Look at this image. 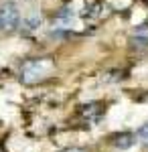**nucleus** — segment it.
Listing matches in <instances>:
<instances>
[{
    "instance_id": "obj_1",
    "label": "nucleus",
    "mask_w": 148,
    "mask_h": 152,
    "mask_svg": "<svg viewBox=\"0 0 148 152\" xmlns=\"http://www.w3.org/2000/svg\"><path fill=\"white\" fill-rule=\"evenodd\" d=\"M51 69H53V61L49 57L31 59V61L24 63L23 69H21V79L24 83H37V81H41Z\"/></svg>"
},
{
    "instance_id": "obj_2",
    "label": "nucleus",
    "mask_w": 148,
    "mask_h": 152,
    "mask_svg": "<svg viewBox=\"0 0 148 152\" xmlns=\"http://www.w3.org/2000/svg\"><path fill=\"white\" fill-rule=\"evenodd\" d=\"M21 10L18 4L14 0H4L0 4V31L2 33H10L14 28L21 26Z\"/></svg>"
},
{
    "instance_id": "obj_3",
    "label": "nucleus",
    "mask_w": 148,
    "mask_h": 152,
    "mask_svg": "<svg viewBox=\"0 0 148 152\" xmlns=\"http://www.w3.org/2000/svg\"><path fill=\"white\" fill-rule=\"evenodd\" d=\"M79 116L83 120H87V122H97L100 118L103 116V105L102 104H85L79 107Z\"/></svg>"
},
{
    "instance_id": "obj_4",
    "label": "nucleus",
    "mask_w": 148,
    "mask_h": 152,
    "mask_svg": "<svg viewBox=\"0 0 148 152\" xmlns=\"http://www.w3.org/2000/svg\"><path fill=\"white\" fill-rule=\"evenodd\" d=\"M112 144H114L116 148H130V146H134L136 144V134H132V132H118L112 136Z\"/></svg>"
},
{
    "instance_id": "obj_5",
    "label": "nucleus",
    "mask_w": 148,
    "mask_h": 152,
    "mask_svg": "<svg viewBox=\"0 0 148 152\" xmlns=\"http://www.w3.org/2000/svg\"><path fill=\"white\" fill-rule=\"evenodd\" d=\"M41 24H43V14H41L39 10H31L29 16L23 20V28L26 31V33H29V31L33 33V31H37V28L41 26Z\"/></svg>"
},
{
    "instance_id": "obj_6",
    "label": "nucleus",
    "mask_w": 148,
    "mask_h": 152,
    "mask_svg": "<svg viewBox=\"0 0 148 152\" xmlns=\"http://www.w3.org/2000/svg\"><path fill=\"white\" fill-rule=\"evenodd\" d=\"M138 134H140L142 138H148V124H146V126H142V128L138 130Z\"/></svg>"
},
{
    "instance_id": "obj_7",
    "label": "nucleus",
    "mask_w": 148,
    "mask_h": 152,
    "mask_svg": "<svg viewBox=\"0 0 148 152\" xmlns=\"http://www.w3.org/2000/svg\"><path fill=\"white\" fill-rule=\"evenodd\" d=\"M65 152H85V150H79V148H69V150H65Z\"/></svg>"
},
{
    "instance_id": "obj_8",
    "label": "nucleus",
    "mask_w": 148,
    "mask_h": 152,
    "mask_svg": "<svg viewBox=\"0 0 148 152\" xmlns=\"http://www.w3.org/2000/svg\"><path fill=\"white\" fill-rule=\"evenodd\" d=\"M144 142H146V146H148V138H144Z\"/></svg>"
}]
</instances>
